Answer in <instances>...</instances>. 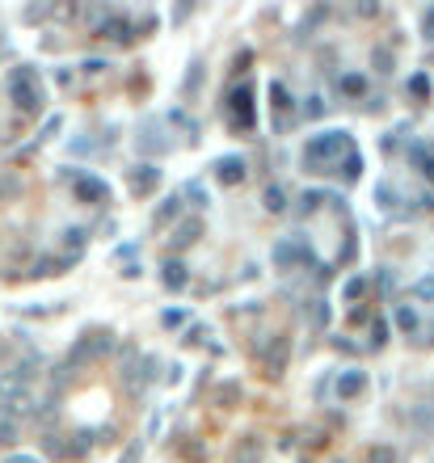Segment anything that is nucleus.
Here are the masks:
<instances>
[{"label":"nucleus","instance_id":"1","mask_svg":"<svg viewBox=\"0 0 434 463\" xmlns=\"http://www.w3.org/2000/svg\"><path fill=\"white\" fill-rule=\"evenodd\" d=\"M9 89H13V101H17L21 114H38V110H43V85H38V72H34L30 63L13 68Z\"/></svg>","mask_w":434,"mask_h":463},{"label":"nucleus","instance_id":"2","mask_svg":"<svg viewBox=\"0 0 434 463\" xmlns=\"http://www.w3.org/2000/svg\"><path fill=\"white\" fill-rule=\"evenodd\" d=\"M350 152V139H346V131H325V135H312L308 139V147H304V160H308V169H316V160H338V156H346Z\"/></svg>","mask_w":434,"mask_h":463},{"label":"nucleus","instance_id":"3","mask_svg":"<svg viewBox=\"0 0 434 463\" xmlns=\"http://www.w3.org/2000/svg\"><path fill=\"white\" fill-rule=\"evenodd\" d=\"M228 114H232V127H237V131H249V127H253V89H249V85L232 89Z\"/></svg>","mask_w":434,"mask_h":463},{"label":"nucleus","instance_id":"4","mask_svg":"<svg viewBox=\"0 0 434 463\" xmlns=\"http://www.w3.org/2000/svg\"><path fill=\"white\" fill-rule=\"evenodd\" d=\"M287 350H291V337H283V333H274V341L257 350V354H262V363L270 367V375H279V370H283V363H287Z\"/></svg>","mask_w":434,"mask_h":463},{"label":"nucleus","instance_id":"5","mask_svg":"<svg viewBox=\"0 0 434 463\" xmlns=\"http://www.w3.org/2000/svg\"><path fill=\"white\" fill-rule=\"evenodd\" d=\"M127 182H131L135 194H152L156 182H160V169H156V165H135V169L127 173Z\"/></svg>","mask_w":434,"mask_h":463},{"label":"nucleus","instance_id":"6","mask_svg":"<svg viewBox=\"0 0 434 463\" xmlns=\"http://www.w3.org/2000/svg\"><path fill=\"white\" fill-rule=\"evenodd\" d=\"M274 261L279 266H312V253H308V244H279Z\"/></svg>","mask_w":434,"mask_h":463},{"label":"nucleus","instance_id":"7","mask_svg":"<svg viewBox=\"0 0 434 463\" xmlns=\"http://www.w3.org/2000/svg\"><path fill=\"white\" fill-rule=\"evenodd\" d=\"M97 34H101V38H110V43H127V38H131V21H127V17L97 21Z\"/></svg>","mask_w":434,"mask_h":463},{"label":"nucleus","instance_id":"8","mask_svg":"<svg viewBox=\"0 0 434 463\" xmlns=\"http://www.w3.org/2000/svg\"><path fill=\"white\" fill-rule=\"evenodd\" d=\"M215 177L224 185H237V182H244V160L241 156H224L219 165H215Z\"/></svg>","mask_w":434,"mask_h":463},{"label":"nucleus","instance_id":"9","mask_svg":"<svg viewBox=\"0 0 434 463\" xmlns=\"http://www.w3.org/2000/svg\"><path fill=\"white\" fill-rule=\"evenodd\" d=\"M363 387H367V375H363V370H341V379H338V396H341V400H354Z\"/></svg>","mask_w":434,"mask_h":463},{"label":"nucleus","instance_id":"10","mask_svg":"<svg viewBox=\"0 0 434 463\" xmlns=\"http://www.w3.org/2000/svg\"><path fill=\"white\" fill-rule=\"evenodd\" d=\"M76 194H81L85 202H105V198H110V185L101 182V177H81V182H76Z\"/></svg>","mask_w":434,"mask_h":463},{"label":"nucleus","instance_id":"11","mask_svg":"<svg viewBox=\"0 0 434 463\" xmlns=\"http://www.w3.org/2000/svg\"><path fill=\"white\" fill-rule=\"evenodd\" d=\"M160 278H165V286H169V291H182V286H186V282H190V274H186V266H182V261H177V257H173V261H165V266H160Z\"/></svg>","mask_w":434,"mask_h":463},{"label":"nucleus","instance_id":"12","mask_svg":"<svg viewBox=\"0 0 434 463\" xmlns=\"http://www.w3.org/2000/svg\"><path fill=\"white\" fill-rule=\"evenodd\" d=\"M413 165H418V173L426 177V182H434V147H426V143H413Z\"/></svg>","mask_w":434,"mask_h":463},{"label":"nucleus","instance_id":"13","mask_svg":"<svg viewBox=\"0 0 434 463\" xmlns=\"http://www.w3.org/2000/svg\"><path fill=\"white\" fill-rule=\"evenodd\" d=\"M198 236H202V219H186V224L177 228V236H173V244H177V249H186V244H194Z\"/></svg>","mask_w":434,"mask_h":463},{"label":"nucleus","instance_id":"14","mask_svg":"<svg viewBox=\"0 0 434 463\" xmlns=\"http://www.w3.org/2000/svg\"><path fill=\"white\" fill-rule=\"evenodd\" d=\"M338 89H341V97H363V93H367V80H363L358 72H346L338 80Z\"/></svg>","mask_w":434,"mask_h":463},{"label":"nucleus","instance_id":"15","mask_svg":"<svg viewBox=\"0 0 434 463\" xmlns=\"http://www.w3.org/2000/svg\"><path fill=\"white\" fill-rule=\"evenodd\" d=\"M232 459H237V463H257V459H262V447H257V438H241Z\"/></svg>","mask_w":434,"mask_h":463},{"label":"nucleus","instance_id":"16","mask_svg":"<svg viewBox=\"0 0 434 463\" xmlns=\"http://www.w3.org/2000/svg\"><path fill=\"white\" fill-rule=\"evenodd\" d=\"M262 202H266V211H270V215H279V211L287 207V194H283V185H266Z\"/></svg>","mask_w":434,"mask_h":463},{"label":"nucleus","instance_id":"17","mask_svg":"<svg viewBox=\"0 0 434 463\" xmlns=\"http://www.w3.org/2000/svg\"><path fill=\"white\" fill-rule=\"evenodd\" d=\"M177 211H182V198H177V194H173V198H165V202H160V211H156V228L173 224V219H177Z\"/></svg>","mask_w":434,"mask_h":463},{"label":"nucleus","instance_id":"18","mask_svg":"<svg viewBox=\"0 0 434 463\" xmlns=\"http://www.w3.org/2000/svg\"><path fill=\"white\" fill-rule=\"evenodd\" d=\"M392 321H396V328H401V333H413V328H418V312H413V308H396V312H392Z\"/></svg>","mask_w":434,"mask_h":463},{"label":"nucleus","instance_id":"19","mask_svg":"<svg viewBox=\"0 0 434 463\" xmlns=\"http://www.w3.org/2000/svg\"><path fill=\"white\" fill-rule=\"evenodd\" d=\"M358 173H363V156H358V152H346V160H341V177L354 182Z\"/></svg>","mask_w":434,"mask_h":463},{"label":"nucleus","instance_id":"20","mask_svg":"<svg viewBox=\"0 0 434 463\" xmlns=\"http://www.w3.org/2000/svg\"><path fill=\"white\" fill-rule=\"evenodd\" d=\"M363 463H396V451L392 447H367Z\"/></svg>","mask_w":434,"mask_h":463},{"label":"nucleus","instance_id":"21","mask_svg":"<svg viewBox=\"0 0 434 463\" xmlns=\"http://www.w3.org/2000/svg\"><path fill=\"white\" fill-rule=\"evenodd\" d=\"M409 93L413 97H430V76H409Z\"/></svg>","mask_w":434,"mask_h":463},{"label":"nucleus","instance_id":"22","mask_svg":"<svg viewBox=\"0 0 434 463\" xmlns=\"http://www.w3.org/2000/svg\"><path fill=\"white\" fill-rule=\"evenodd\" d=\"M371 59H376V68H380V72H392V51H388V46H376V55H371Z\"/></svg>","mask_w":434,"mask_h":463},{"label":"nucleus","instance_id":"23","mask_svg":"<svg viewBox=\"0 0 434 463\" xmlns=\"http://www.w3.org/2000/svg\"><path fill=\"white\" fill-rule=\"evenodd\" d=\"M363 291H367V282H363V278H350V282H346V295H350V299H358Z\"/></svg>","mask_w":434,"mask_h":463},{"label":"nucleus","instance_id":"24","mask_svg":"<svg viewBox=\"0 0 434 463\" xmlns=\"http://www.w3.org/2000/svg\"><path fill=\"white\" fill-rule=\"evenodd\" d=\"M384 337H388V324L376 321V324H371V341H376V345H384Z\"/></svg>","mask_w":434,"mask_h":463},{"label":"nucleus","instance_id":"25","mask_svg":"<svg viewBox=\"0 0 434 463\" xmlns=\"http://www.w3.org/2000/svg\"><path fill=\"white\" fill-rule=\"evenodd\" d=\"M17 438V425L13 421H0V442H13Z\"/></svg>","mask_w":434,"mask_h":463},{"label":"nucleus","instance_id":"26","mask_svg":"<svg viewBox=\"0 0 434 463\" xmlns=\"http://www.w3.org/2000/svg\"><path fill=\"white\" fill-rule=\"evenodd\" d=\"M186 194H190V198H194V207H207V189H202V185H190Z\"/></svg>","mask_w":434,"mask_h":463},{"label":"nucleus","instance_id":"27","mask_svg":"<svg viewBox=\"0 0 434 463\" xmlns=\"http://www.w3.org/2000/svg\"><path fill=\"white\" fill-rule=\"evenodd\" d=\"M422 30H426V38H434V9H426V17H422Z\"/></svg>","mask_w":434,"mask_h":463},{"label":"nucleus","instance_id":"28","mask_svg":"<svg viewBox=\"0 0 434 463\" xmlns=\"http://www.w3.org/2000/svg\"><path fill=\"white\" fill-rule=\"evenodd\" d=\"M85 72H105V59H85Z\"/></svg>","mask_w":434,"mask_h":463},{"label":"nucleus","instance_id":"29","mask_svg":"<svg viewBox=\"0 0 434 463\" xmlns=\"http://www.w3.org/2000/svg\"><path fill=\"white\" fill-rule=\"evenodd\" d=\"M81 240H85V232H81V228H68V244H72V249H76Z\"/></svg>","mask_w":434,"mask_h":463},{"label":"nucleus","instance_id":"30","mask_svg":"<svg viewBox=\"0 0 434 463\" xmlns=\"http://www.w3.org/2000/svg\"><path fill=\"white\" fill-rule=\"evenodd\" d=\"M418 295L422 299H434V282H418Z\"/></svg>","mask_w":434,"mask_h":463},{"label":"nucleus","instance_id":"31","mask_svg":"<svg viewBox=\"0 0 434 463\" xmlns=\"http://www.w3.org/2000/svg\"><path fill=\"white\" fill-rule=\"evenodd\" d=\"M123 463H140V447H131V451L123 455Z\"/></svg>","mask_w":434,"mask_h":463},{"label":"nucleus","instance_id":"32","mask_svg":"<svg viewBox=\"0 0 434 463\" xmlns=\"http://www.w3.org/2000/svg\"><path fill=\"white\" fill-rule=\"evenodd\" d=\"M13 189H17V182H0V198H4V194H13Z\"/></svg>","mask_w":434,"mask_h":463},{"label":"nucleus","instance_id":"33","mask_svg":"<svg viewBox=\"0 0 434 463\" xmlns=\"http://www.w3.org/2000/svg\"><path fill=\"white\" fill-rule=\"evenodd\" d=\"M9 463H38V459H30V455H17V459H9Z\"/></svg>","mask_w":434,"mask_h":463}]
</instances>
